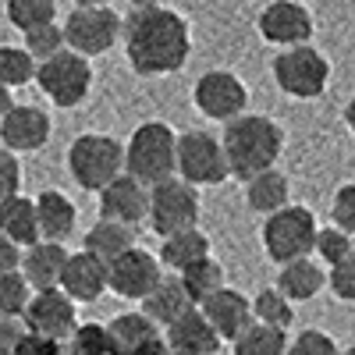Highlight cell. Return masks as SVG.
<instances>
[{"label": "cell", "instance_id": "36", "mask_svg": "<svg viewBox=\"0 0 355 355\" xmlns=\"http://www.w3.org/2000/svg\"><path fill=\"white\" fill-rule=\"evenodd\" d=\"M352 252H355V239H352L348 231H341L338 224H331V227H320V231H316V245H313V256H316L320 263L334 266V263L348 259Z\"/></svg>", "mask_w": 355, "mask_h": 355}, {"label": "cell", "instance_id": "11", "mask_svg": "<svg viewBox=\"0 0 355 355\" xmlns=\"http://www.w3.org/2000/svg\"><path fill=\"white\" fill-rule=\"evenodd\" d=\"M164 277V263L157 252L142 249V245H132L125 249L117 259L107 263V291H114L117 299H132V302H142Z\"/></svg>", "mask_w": 355, "mask_h": 355}, {"label": "cell", "instance_id": "13", "mask_svg": "<svg viewBox=\"0 0 355 355\" xmlns=\"http://www.w3.org/2000/svg\"><path fill=\"white\" fill-rule=\"evenodd\" d=\"M256 33H259L263 43H270L277 50L299 46V43L313 40L316 18L306 4H299V0H270V4L256 15Z\"/></svg>", "mask_w": 355, "mask_h": 355}, {"label": "cell", "instance_id": "12", "mask_svg": "<svg viewBox=\"0 0 355 355\" xmlns=\"http://www.w3.org/2000/svg\"><path fill=\"white\" fill-rule=\"evenodd\" d=\"M121 28L125 18L114 8H71V15L64 18V40L85 57H100L114 50V43L121 40Z\"/></svg>", "mask_w": 355, "mask_h": 355}, {"label": "cell", "instance_id": "34", "mask_svg": "<svg viewBox=\"0 0 355 355\" xmlns=\"http://www.w3.org/2000/svg\"><path fill=\"white\" fill-rule=\"evenodd\" d=\"M68 355H114L107 323H78L71 338L64 341Z\"/></svg>", "mask_w": 355, "mask_h": 355}, {"label": "cell", "instance_id": "27", "mask_svg": "<svg viewBox=\"0 0 355 355\" xmlns=\"http://www.w3.org/2000/svg\"><path fill=\"white\" fill-rule=\"evenodd\" d=\"M160 263L164 270H174L182 274L185 266H192L196 259H206L210 256V234L199 231V227H185V231H174L167 239H160Z\"/></svg>", "mask_w": 355, "mask_h": 355}, {"label": "cell", "instance_id": "22", "mask_svg": "<svg viewBox=\"0 0 355 355\" xmlns=\"http://www.w3.org/2000/svg\"><path fill=\"white\" fill-rule=\"evenodd\" d=\"M107 331H110L114 355H139L142 348H150L153 341L164 338V327H157L142 309L139 313H117L107 323Z\"/></svg>", "mask_w": 355, "mask_h": 355}, {"label": "cell", "instance_id": "21", "mask_svg": "<svg viewBox=\"0 0 355 355\" xmlns=\"http://www.w3.org/2000/svg\"><path fill=\"white\" fill-rule=\"evenodd\" d=\"M36 214H40V234L46 242H68L78 227V206L61 189H43L36 196Z\"/></svg>", "mask_w": 355, "mask_h": 355}, {"label": "cell", "instance_id": "31", "mask_svg": "<svg viewBox=\"0 0 355 355\" xmlns=\"http://www.w3.org/2000/svg\"><path fill=\"white\" fill-rule=\"evenodd\" d=\"M252 316L256 323H266V327H281L288 331L295 323V302L274 284V288H259L252 299Z\"/></svg>", "mask_w": 355, "mask_h": 355}, {"label": "cell", "instance_id": "47", "mask_svg": "<svg viewBox=\"0 0 355 355\" xmlns=\"http://www.w3.org/2000/svg\"><path fill=\"white\" fill-rule=\"evenodd\" d=\"M139 355H174V352H171V348H167V341L160 338V341H153L150 348H142Z\"/></svg>", "mask_w": 355, "mask_h": 355}, {"label": "cell", "instance_id": "17", "mask_svg": "<svg viewBox=\"0 0 355 355\" xmlns=\"http://www.w3.org/2000/svg\"><path fill=\"white\" fill-rule=\"evenodd\" d=\"M61 288L71 295L78 306H93L103 299L107 291V263L100 256H93L89 249L68 252L64 274H61Z\"/></svg>", "mask_w": 355, "mask_h": 355}, {"label": "cell", "instance_id": "8", "mask_svg": "<svg viewBox=\"0 0 355 355\" xmlns=\"http://www.w3.org/2000/svg\"><path fill=\"white\" fill-rule=\"evenodd\" d=\"M178 178L192 182L196 189H214L231 178L227 153L220 135L206 128H189L178 135Z\"/></svg>", "mask_w": 355, "mask_h": 355}, {"label": "cell", "instance_id": "49", "mask_svg": "<svg viewBox=\"0 0 355 355\" xmlns=\"http://www.w3.org/2000/svg\"><path fill=\"white\" fill-rule=\"evenodd\" d=\"M128 4H132V11H135V8H153V4H160V0H128Z\"/></svg>", "mask_w": 355, "mask_h": 355}, {"label": "cell", "instance_id": "32", "mask_svg": "<svg viewBox=\"0 0 355 355\" xmlns=\"http://www.w3.org/2000/svg\"><path fill=\"white\" fill-rule=\"evenodd\" d=\"M4 18H8V25L18 28V33H33L40 25L57 21V0H8Z\"/></svg>", "mask_w": 355, "mask_h": 355}, {"label": "cell", "instance_id": "38", "mask_svg": "<svg viewBox=\"0 0 355 355\" xmlns=\"http://www.w3.org/2000/svg\"><path fill=\"white\" fill-rule=\"evenodd\" d=\"M288 355H338V341L320 327H306L288 338Z\"/></svg>", "mask_w": 355, "mask_h": 355}, {"label": "cell", "instance_id": "48", "mask_svg": "<svg viewBox=\"0 0 355 355\" xmlns=\"http://www.w3.org/2000/svg\"><path fill=\"white\" fill-rule=\"evenodd\" d=\"M117 0H75V8H114Z\"/></svg>", "mask_w": 355, "mask_h": 355}, {"label": "cell", "instance_id": "30", "mask_svg": "<svg viewBox=\"0 0 355 355\" xmlns=\"http://www.w3.org/2000/svg\"><path fill=\"white\" fill-rule=\"evenodd\" d=\"M234 355H288V331L266 327V323H249V327L231 341Z\"/></svg>", "mask_w": 355, "mask_h": 355}, {"label": "cell", "instance_id": "46", "mask_svg": "<svg viewBox=\"0 0 355 355\" xmlns=\"http://www.w3.org/2000/svg\"><path fill=\"white\" fill-rule=\"evenodd\" d=\"M345 125H348V132H352V139H355V93H352V100L345 103Z\"/></svg>", "mask_w": 355, "mask_h": 355}, {"label": "cell", "instance_id": "4", "mask_svg": "<svg viewBox=\"0 0 355 355\" xmlns=\"http://www.w3.org/2000/svg\"><path fill=\"white\" fill-rule=\"evenodd\" d=\"M125 171L142 185L178 174V132L167 121H142L125 142Z\"/></svg>", "mask_w": 355, "mask_h": 355}, {"label": "cell", "instance_id": "37", "mask_svg": "<svg viewBox=\"0 0 355 355\" xmlns=\"http://www.w3.org/2000/svg\"><path fill=\"white\" fill-rule=\"evenodd\" d=\"M64 46H68V40H64V25H57V21L40 25V28H33V33H25V50L33 53L36 61H46V57L61 53Z\"/></svg>", "mask_w": 355, "mask_h": 355}, {"label": "cell", "instance_id": "51", "mask_svg": "<svg viewBox=\"0 0 355 355\" xmlns=\"http://www.w3.org/2000/svg\"><path fill=\"white\" fill-rule=\"evenodd\" d=\"M0 355H11V352H4V348H0Z\"/></svg>", "mask_w": 355, "mask_h": 355}, {"label": "cell", "instance_id": "16", "mask_svg": "<svg viewBox=\"0 0 355 355\" xmlns=\"http://www.w3.org/2000/svg\"><path fill=\"white\" fill-rule=\"evenodd\" d=\"M53 135L50 114L36 103H18L11 114L0 117V146H8L11 153H40Z\"/></svg>", "mask_w": 355, "mask_h": 355}, {"label": "cell", "instance_id": "39", "mask_svg": "<svg viewBox=\"0 0 355 355\" xmlns=\"http://www.w3.org/2000/svg\"><path fill=\"white\" fill-rule=\"evenodd\" d=\"M327 288L334 291V299L355 302V252L334 266H327Z\"/></svg>", "mask_w": 355, "mask_h": 355}, {"label": "cell", "instance_id": "29", "mask_svg": "<svg viewBox=\"0 0 355 355\" xmlns=\"http://www.w3.org/2000/svg\"><path fill=\"white\" fill-rule=\"evenodd\" d=\"M182 284H185V291H189V299H192V306H202L210 295H217L224 284H227V274H224V266L214 259V256H206V259H196L192 266H185L182 274Z\"/></svg>", "mask_w": 355, "mask_h": 355}, {"label": "cell", "instance_id": "23", "mask_svg": "<svg viewBox=\"0 0 355 355\" xmlns=\"http://www.w3.org/2000/svg\"><path fill=\"white\" fill-rule=\"evenodd\" d=\"M277 288L288 295L291 302H309V299H316V295L327 288V270H323V263L313 259V256L281 263V270H277Z\"/></svg>", "mask_w": 355, "mask_h": 355}, {"label": "cell", "instance_id": "45", "mask_svg": "<svg viewBox=\"0 0 355 355\" xmlns=\"http://www.w3.org/2000/svg\"><path fill=\"white\" fill-rule=\"evenodd\" d=\"M15 107H18V100H15V89L0 82V117H4V114H11Z\"/></svg>", "mask_w": 355, "mask_h": 355}, {"label": "cell", "instance_id": "44", "mask_svg": "<svg viewBox=\"0 0 355 355\" xmlns=\"http://www.w3.org/2000/svg\"><path fill=\"white\" fill-rule=\"evenodd\" d=\"M21 266V245H15L4 231H0V274L8 270H18Z\"/></svg>", "mask_w": 355, "mask_h": 355}, {"label": "cell", "instance_id": "28", "mask_svg": "<svg viewBox=\"0 0 355 355\" xmlns=\"http://www.w3.org/2000/svg\"><path fill=\"white\" fill-rule=\"evenodd\" d=\"M132 245H135V227L132 224H117V220H103V217H96V224L85 231V242H82V249L100 256L103 263L117 259Z\"/></svg>", "mask_w": 355, "mask_h": 355}, {"label": "cell", "instance_id": "1", "mask_svg": "<svg viewBox=\"0 0 355 355\" xmlns=\"http://www.w3.org/2000/svg\"><path fill=\"white\" fill-rule=\"evenodd\" d=\"M121 40H125L128 68L139 78L178 75L192 57V28H189V21L178 11L164 8V4L128 11Z\"/></svg>", "mask_w": 355, "mask_h": 355}, {"label": "cell", "instance_id": "33", "mask_svg": "<svg viewBox=\"0 0 355 355\" xmlns=\"http://www.w3.org/2000/svg\"><path fill=\"white\" fill-rule=\"evenodd\" d=\"M36 68L40 61L25 46H0V82L4 85L21 89L28 82H36Z\"/></svg>", "mask_w": 355, "mask_h": 355}, {"label": "cell", "instance_id": "5", "mask_svg": "<svg viewBox=\"0 0 355 355\" xmlns=\"http://www.w3.org/2000/svg\"><path fill=\"white\" fill-rule=\"evenodd\" d=\"M316 214L309 206H281V210L266 214L263 217V227H259V242H263V252L270 263H291V259H302V256H313V245H316Z\"/></svg>", "mask_w": 355, "mask_h": 355}, {"label": "cell", "instance_id": "6", "mask_svg": "<svg viewBox=\"0 0 355 355\" xmlns=\"http://www.w3.org/2000/svg\"><path fill=\"white\" fill-rule=\"evenodd\" d=\"M36 85L57 110H75L89 100V93H93V64H89L85 53L64 46L61 53L40 61Z\"/></svg>", "mask_w": 355, "mask_h": 355}, {"label": "cell", "instance_id": "35", "mask_svg": "<svg viewBox=\"0 0 355 355\" xmlns=\"http://www.w3.org/2000/svg\"><path fill=\"white\" fill-rule=\"evenodd\" d=\"M33 291L36 288L25 281L21 266H18V270L0 274V316H21L28 299H33Z\"/></svg>", "mask_w": 355, "mask_h": 355}, {"label": "cell", "instance_id": "9", "mask_svg": "<svg viewBox=\"0 0 355 355\" xmlns=\"http://www.w3.org/2000/svg\"><path fill=\"white\" fill-rule=\"evenodd\" d=\"M199 214H202V202H199V189L185 178H164V182L150 185V227L167 239L174 231H185V227H199Z\"/></svg>", "mask_w": 355, "mask_h": 355}, {"label": "cell", "instance_id": "24", "mask_svg": "<svg viewBox=\"0 0 355 355\" xmlns=\"http://www.w3.org/2000/svg\"><path fill=\"white\" fill-rule=\"evenodd\" d=\"M0 231L21 249H28L33 242H40V214H36V199H28L21 192L8 196L0 202Z\"/></svg>", "mask_w": 355, "mask_h": 355}, {"label": "cell", "instance_id": "15", "mask_svg": "<svg viewBox=\"0 0 355 355\" xmlns=\"http://www.w3.org/2000/svg\"><path fill=\"white\" fill-rule=\"evenodd\" d=\"M100 199V217L103 220H117V224H132L139 227L146 217H150V185H142L135 174H117L110 185H103L96 192Z\"/></svg>", "mask_w": 355, "mask_h": 355}, {"label": "cell", "instance_id": "26", "mask_svg": "<svg viewBox=\"0 0 355 355\" xmlns=\"http://www.w3.org/2000/svg\"><path fill=\"white\" fill-rule=\"evenodd\" d=\"M242 185H245V202H249L252 214L266 217V214H274V210H281V206L291 202V182L277 167H266V171L252 174Z\"/></svg>", "mask_w": 355, "mask_h": 355}, {"label": "cell", "instance_id": "2", "mask_svg": "<svg viewBox=\"0 0 355 355\" xmlns=\"http://www.w3.org/2000/svg\"><path fill=\"white\" fill-rule=\"evenodd\" d=\"M224 153H227V167L231 178L239 182H249L252 174L277 167L281 153H284V128L266 114H239L231 117L220 132Z\"/></svg>", "mask_w": 355, "mask_h": 355}, {"label": "cell", "instance_id": "19", "mask_svg": "<svg viewBox=\"0 0 355 355\" xmlns=\"http://www.w3.org/2000/svg\"><path fill=\"white\" fill-rule=\"evenodd\" d=\"M199 309H202L206 320H210V327L220 334V341H234L256 320L252 316V302L245 299L239 288H227V284L217 295H210Z\"/></svg>", "mask_w": 355, "mask_h": 355}, {"label": "cell", "instance_id": "18", "mask_svg": "<svg viewBox=\"0 0 355 355\" xmlns=\"http://www.w3.org/2000/svg\"><path fill=\"white\" fill-rule=\"evenodd\" d=\"M164 341L174 355H214V352H220V334L210 327V320L202 316L199 306H192L174 323H167Z\"/></svg>", "mask_w": 355, "mask_h": 355}, {"label": "cell", "instance_id": "20", "mask_svg": "<svg viewBox=\"0 0 355 355\" xmlns=\"http://www.w3.org/2000/svg\"><path fill=\"white\" fill-rule=\"evenodd\" d=\"M64 263H68V249L64 242H33L28 249H21V274L25 281L33 284L36 291L43 288H61V274H64Z\"/></svg>", "mask_w": 355, "mask_h": 355}, {"label": "cell", "instance_id": "41", "mask_svg": "<svg viewBox=\"0 0 355 355\" xmlns=\"http://www.w3.org/2000/svg\"><path fill=\"white\" fill-rule=\"evenodd\" d=\"M15 192H21V160L8 146H0V202Z\"/></svg>", "mask_w": 355, "mask_h": 355}, {"label": "cell", "instance_id": "14", "mask_svg": "<svg viewBox=\"0 0 355 355\" xmlns=\"http://www.w3.org/2000/svg\"><path fill=\"white\" fill-rule=\"evenodd\" d=\"M21 320H25V331L68 341L71 331L78 327V302L64 288H43V291H33Z\"/></svg>", "mask_w": 355, "mask_h": 355}, {"label": "cell", "instance_id": "50", "mask_svg": "<svg viewBox=\"0 0 355 355\" xmlns=\"http://www.w3.org/2000/svg\"><path fill=\"white\" fill-rule=\"evenodd\" d=\"M338 355H355V348H338Z\"/></svg>", "mask_w": 355, "mask_h": 355}, {"label": "cell", "instance_id": "42", "mask_svg": "<svg viewBox=\"0 0 355 355\" xmlns=\"http://www.w3.org/2000/svg\"><path fill=\"white\" fill-rule=\"evenodd\" d=\"M11 355H68V348H64V341H57V338H43V334L25 331L21 341L11 348Z\"/></svg>", "mask_w": 355, "mask_h": 355}, {"label": "cell", "instance_id": "3", "mask_svg": "<svg viewBox=\"0 0 355 355\" xmlns=\"http://www.w3.org/2000/svg\"><path fill=\"white\" fill-rule=\"evenodd\" d=\"M64 167L82 192L96 196L117 174H125V142H117L107 132H82L68 146Z\"/></svg>", "mask_w": 355, "mask_h": 355}, {"label": "cell", "instance_id": "40", "mask_svg": "<svg viewBox=\"0 0 355 355\" xmlns=\"http://www.w3.org/2000/svg\"><path fill=\"white\" fill-rule=\"evenodd\" d=\"M331 224H338L341 231H348L355 239V182L341 185L331 199Z\"/></svg>", "mask_w": 355, "mask_h": 355}, {"label": "cell", "instance_id": "10", "mask_svg": "<svg viewBox=\"0 0 355 355\" xmlns=\"http://www.w3.org/2000/svg\"><path fill=\"white\" fill-rule=\"evenodd\" d=\"M192 103L202 117H210V121H220L227 125L231 117H239L249 110V89L245 82L227 71V68H210L202 71L192 85Z\"/></svg>", "mask_w": 355, "mask_h": 355}, {"label": "cell", "instance_id": "7", "mask_svg": "<svg viewBox=\"0 0 355 355\" xmlns=\"http://www.w3.org/2000/svg\"><path fill=\"white\" fill-rule=\"evenodd\" d=\"M270 75L277 82V89L291 100H320L327 93L331 82V61L323 57L313 43H299V46H284L274 61H270Z\"/></svg>", "mask_w": 355, "mask_h": 355}, {"label": "cell", "instance_id": "43", "mask_svg": "<svg viewBox=\"0 0 355 355\" xmlns=\"http://www.w3.org/2000/svg\"><path fill=\"white\" fill-rule=\"evenodd\" d=\"M25 334V320L21 316H0V348L11 352Z\"/></svg>", "mask_w": 355, "mask_h": 355}, {"label": "cell", "instance_id": "25", "mask_svg": "<svg viewBox=\"0 0 355 355\" xmlns=\"http://www.w3.org/2000/svg\"><path fill=\"white\" fill-rule=\"evenodd\" d=\"M192 309V299H189V291H185V284H182V277L178 274H164L160 277V284L146 295L142 299V313L150 316L157 327H167V323H174L182 313H189Z\"/></svg>", "mask_w": 355, "mask_h": 355}]
</instances>
